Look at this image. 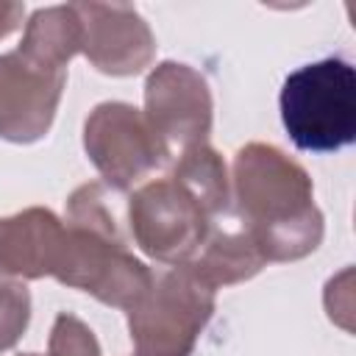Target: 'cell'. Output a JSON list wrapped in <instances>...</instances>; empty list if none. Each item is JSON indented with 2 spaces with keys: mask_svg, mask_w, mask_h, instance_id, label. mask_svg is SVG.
Masks as SVG:
<instances>
[{
  "mask_svg": "<svg viewBox=\"0 0 356 356\" xmlns=\"http://www.w3.org/2000/svg\"><path fill=\"white\" fill-rule=\"evenodd\" d=\"M231 200L253 231L267 261H298L314 253L325 234L309 172L281 147L248 142L231 167Z\"/></svg>",
  "mask_w": 356,
  "mask_h": 356,
  "instance_id": "6da1fadb",
  "label": "cell"
},
{
  "mask_svg": "<svg viewBox=\"0 0 356 356\" xmlns=\"http://www.w3.org/2000/svg\"><path fill=\"white\" fill-rule=\"evenodd\" d=\"M103 181L81 184L67 197L64 248L56 281L128 312L153 284V270L128 250L122 209Z\"/></svg>",
  "mask_w": 356,
  "mask_h": 356,
  "instance_id": "7a4b0ae2",
  "label": "cell"
},
{
  "mask_svg": "<svg viewBox=\"0 0 356 356\" xmlns=\"http://www.w3.org/2000/svg\"><path fill=\"white\" fill-rule=\"evenodd\" d=\"M281 122L295 147L334 153L356 139V72L350 61L328 56L284 78Z\"/></svg>",
  "mask_w": 356,
  "mask_h": 356,
  "instance_id": "3957f363",
  "label": "cell"
},
{
  "mask_svg": "<svg viewBox=\"0 0 356 356\" xmlns=\"http://www.w3.org/2000/svg\"><path fill=\"white\" fill-rule=\"evenodd\" d=\"M214 314V289L186 264L153 273L150 289L128 309L136 356H192Z\"/></svg>",
  "mask_w": 356,
  "mask_h": 356,
  "instance_id": "277c9868",
  "label": "cell"
},
{
  "mask_svg": "<svg viewBox=\"0 0 356 356\" xmlns=\"http://www.w3.org/2000/svg\"><path fill=\"white\" fill-rule=\"evenodd\" d=\"M83 150L114 192H131L161 172L172 150L153 131L145 111L122 100L97 103L83 122Z\"/></svg>",
  "mask_w": 356,
  "mask_h": 356,
  "instance_id": "5b68a950",
  "label": "cell"
},
{
  "mask_svg": "<svg viewBox=\"0 0 356 356\" xmlns=\"http://www.w3.org/2000/svg\"><path fill=\"white\" fill-rule=\"evenodd\" d=\"M125 222L136 248L167 267L186 264L209 228L206 211L170 175L134 189L125 203Z\"/></svg>",
  "mask_w": 356,
  "mask_h": 356,
  "instance_id": "8992f818",
  "label": "cell"
},
{
  "mask_svg": "<svg viewBox=\"0 0 356 356\" xmlns=\"http://www.w3.org/2000/svg\"><path fill=\"white\" fill-rule=\"evenodd\" d=\"M145 117L170 150L203 145L214 117L209 81L184 61H161L145 81Z\"/></svg>",
  "mask_w": 356,
  "mask_h": 356,
  "instance_id": "52a82bcc",
  "label": "cell"
},
{
  "mask_svg": "<svg viewBox=\"0 0 356 356\" xmlns=\"http://www.w3.org/2000/svg\"><path fill=\"white\" fill-rule=\"evenodd\" d=\"M67 72L44 70L17 50L0 56V139L14 145H31L47 136Z\"/></svg>",
  "mask_w": 356,
  "mask_h": 356,
  "instance_id": "ba28073f",
  "label": "cell"
},
{
  "mask_svg": "<svg viewBox=\"0 0 356 356\" xmlns=\"http://www.w3.org/2000/svg\"><path fill=\"white\" fill-rule=\"evenodd\" d=\"M83 25V56L106 75H139L156 56V36L145 17L125 3H72Z\"/></svg>",
  "mask_w": 356,
  "mask_h": 356,
  "instance_id": "9c48e42d",
  "label": "cell"
},
{
  "mask_svg": "<svg viewBox=\"0 0 356 356\" xmlns=\"http://www.w3.org/2000/svg\"><path fill=\"white\" fill-rule=\"evenodd\" d=\"M267 259L261 256V248L248 228V222L239 217V211L231 206L228 211L209 220L206 236L186 261V267L214 292L220 286H234L242 281H250L261 273Z\"/></svg>",
  "mask_w": 356,
  "mask_h": 356,
  "instance_id": "30bf717a",
  "label": "cell"
},
{
  "mask_svg": "<svg viewBox=\"0 0 356 356\" xmlns=\"http://www.w3.org/2000/svg\"><path fill=\"white\" fill-rule=\"evenodd\" d=\"M64 248V220L44 206L0 217V275L44 278L56 275Z\"/></svg>",
  "mask_w": 356,
  "mask_h": 356,
  "instance_id": "8fae6325",
  "label": "cell"
},
{
  "mask_svg": "<svg viewBox=\"0 0 356 356\" xmlns=\"http://www.w3.org/2000/svg\"><path fill=\"white\" fill-rule=\"evenodd\" d=\"M83 50V25L75 6H47L36 8L28 22L17 53L44 70L67 72L72 56Z\"/></svg>",
  "mask_w": 356,
  "mask_h": 356,
  "instance_id": "7c38bea8",
  "label": "cell"
},
{
  "mask_svg": "<svg viewBox=\"0 0 356 356\" xmlns=\"http://www.w3.org/2000/svg\"><path fill=\"white\" fill-rule=\"evenodd\" d=\"M167 175L175 178L197 200V206L206 211L209 220L234 206L228 167H225L222 156L209 142L181 150V156L175 159V164Z\"/></svg>",
  "mask_w": 356,
  "mask_h": 356,
  "instance_id": "4fadbf2b",
  "label": "cell"
},
{
  "mask_svg": "<svg viewBox=\"0 0 356 356\" xmlns=\"http://www.w3.org/2000/svg\"><path fill=\"white\" fill-rule=\"evenodd\" d=\"M31 323V292L19 278L0 275V353L11 350Z\"/></svg>",
  "mask_w": 356,
  "mask_h": 356,
  "instance_id": "5bb4252c",
  "label": "cell"
},
{
  "mask_svg": "<svg viewBox=\"0 0 356 356\" xmlns=\"http://www.w3.org/2000/svg\"><path fill=\"white\" fill-rule=\"evenodd\" d=\"M47 356H103L95 331L75 314L61 312L50 328Z\"/></svg>",
  "mask_w": 356,
  "mask_h": 356,
  "instance_id": "9a60e30c",
  "label": "cell"
},
{
  "mask_svg": "<svg viewBox=\"0 0 356 356\" xmlns=\"http://www.w3.org/2000/svg\"><path fill=\"white\" fill-rule=\"evenodd\" d=\"M22 17H25V6L22 3H3L0 0V39L8 36L11 31H17Z\"/></svg>",
  "mask_w": 356,
  "mask_h": 356,
  "instance_id": "2e32d148",
  "label": "cell"
},
{
  "mask_svg": "<svg viewBox=\"0 0 356 356\" xmlns=\"http://www.w3.org/2000/svg\"><path fill=\"white\" fill-rule=\"evenodd\" d=\"M19 356H39V353H19Z\"/></svg>",
  "mask_w": 356,
  "mask_h": 356,
  "instance_id": "e0dca14e",
  "label": "cell"
}]
</instances>
